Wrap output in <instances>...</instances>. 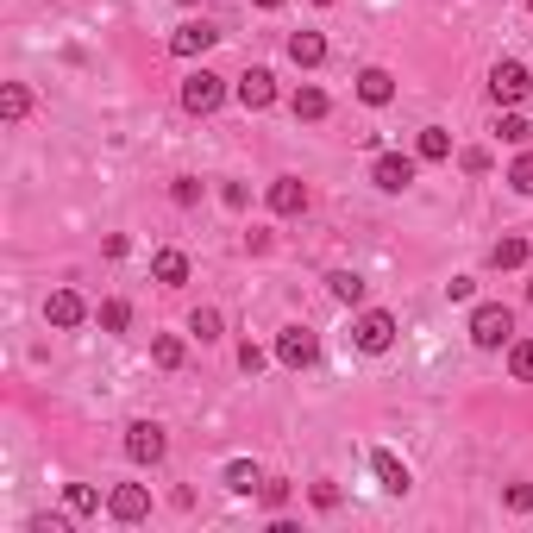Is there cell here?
I'll return each mask as SVG.
<instances>
[{
  "instance_id": "obj_1",
  "label": "cell",
  "mask_w": 533,
  "mask_h": 533,
  "mask_svg": "<svg viewBox=\"0 0 533 533\" xmlns=\"http://www.w3.org/2000/svg\"><path fill=\"white\" fill-rule=\"evenodd\" d=\"M508 339H515V314H508L502 301H483V308H471V345H483V352H502Z\"/></svg>"
},
{
  "instance_id": "obj_2",
  "label": "cell",
  "mask_w": 533,
  "mask_h": 533,
  "mask_svg": "<svg viewBox=\"0 0 533 533\" xmlns=\"http://www.w3.org/2000/svg\"><path fill=\"white\" fill-rule=\"evenodd\" d=\"M490 95H496V107H521V101L533 95V76H527V63L502 57V63L490 69Z\"/></svg>"
},
{
  "instance_id": "obj_3",
  "label": "cell",
  "mask_w": 533,
  "mask_h": 533,
  "mask_svg": "<svg viewBox=\"0 0 533 533\" xmlns=\"http://www.w3.org/2000/svg\"><path fill=\"white\" fill-rule=\"evenodd\" d=\"M220 101H226V76H214V69H195V76L182 82V107H189L195 120H207Z\"/></svg>"
},
{
  "instance_id": "obj_4",
  "label": "cell",
  "mask_w": 533,
  "mask_h": 533,
  "mask_svg": "<svg viewBox=\"0 0 533 533\" xmlns=\"http://www.w3.org/2000/svg\"><path fill=\"white\" fill-rule=\"evenodd\" d=\"M164 452H170V439L157 421H132L126 427V458L132 465H164Z\"/></svg>"
},
{
  "instance_id": "obj_5",
  "label": "cell",
  "mask_w": 533,
  "mask_h": 533,
  "mask_svg": "<svg viewBox=\"0 0 533 533\" xmlns=\"http://www.w3.org/2000/svg\"><path fill=\"white\" fill-rule=\"evenodd\" d=\"M352 339H358V352H389V345H396V314H383V308L358 314Z\"/></svg>"
},
{
  "instance_id": "obj_6",
  "label": "cell",
  "mask_w": 533,
  "mask_h": 533,
  "mask_svg": "<svg viewBox=\"0 0 533 533\" xmlns=\"http://www.w3.org/2000/svg\"><path fill=\"white\" fill-rule=\"evenodd\" d=\"M220 44V26H207V19H189V26L170 32V57H207Z\"/></svg>"
},
{
  "instance_id": "obj_7",
  "label": "cell",
  "mask_w": 533,
  "mask_h": 533,
  "mask_svg": "<svg viewBox=\"0 0 533 533\" xmlns=\"http://www.w3.org/2000/svg\"><path fill=\"white\" fill-rule=\"evenodd\" d=\"M276 358H283L289 370H308L320 358V339L308 327H283V333H276Z\"/></svg>"
},
{
  "instance_id": "obj_8",
  "label": "cell",
  "mask_w": 533,
  "mask_h": 533,
  "mask_svg": "<svg viewBox=\"0 0 533 533\" xmlns=\"http://www.w3.org/2000/svg\"><path fill=\"white\" fill-rule=\"evenodd\" d=\"M370 182H377L383 195H402L408 182H414V157H402V151H383L377 164H370Z\"/></svg>"
},
{
  "instance_id": "obj_9",
  "label": "cell",
  "mask_w": 533,
  "mask_h": 533,
  "mask_svg": "<svg viewBox=\"0 0 533 533\" xmlns=\"http://www.w3.org/2000/svg\"><path fill=\"white\" fill-rule=\"evenodd\" d=\"M233 95H239V107H245V113H264V107L276 101V76H270V69H245Z\"/></svg>"
},
{
  "instance_id": "obj_10",
  "label": "cell",
  "mask_w": 533,
  "mask_h": 533,
  "mask_svg": "<svg viewBox=\"0 0 533 533\" xmlns=\"http://www.w3.org/2000/svg\"><path fill=\"white\" fill-rule=\"evenodd\" d=\"M107 515L113 521H145L151 515V490H145V483H120V490L107 496Z\"/></svg>"
},
{
  "instance_id": "obj_11",
  "label": "cell",
  "mask_w": 533,
  "mask_h": 533,
  "mask_svg": "<svg viewBox=\"0 0 533 533\" xmlns=\"http://www.w3.org/2000/svg\"><path fill=\"white\" fill-rule=\"evenodd\" d=\"M301 207H308V182H301V176H276L270 182V214H301Z\"/></svg>"
},
{
  "instance_id": "obj_12",
  "label": "cell",
  "mask_w": 533,
  "mask_h": 533,
  "mask_svg": "<svg viewBox=\"0 0 533 533\" xmlns=\"http://www.w3.org/2000/svg\"><path fill=\"white\" fill-rule=\"evenodd\" d=\"M44 320H51V327H82V320H88V301H82L76 289H57L51 301H44Z\"/></svg>"
},
{
  "instance_id": "obj_13",
  "label": "cell",
  "mask_w": 533,
  "mask_h": 533,
  "mask_svg": "<svg viewBox=\"0 0 533 533\" xmlns=\"http://www.w3.org/2000/svg\"><path fill=\"white\" fill-rule=\"evenodd\" d=\"M370 471H377V483H383L389 496H408L414 490V477H408V465H402L396 452H370Z\"/></svg>"
},
{
  "instance_id": "obj_14",
  "label": "cell",
  "mask_w": 533,
  "mask_h": 533,
  "mask_svg": "<svg viewBox=\"0 0 533 533\" xmlns=\"http://www.w3.org/2000/svg\"><path fill=\"white\" fill-rule=\"evenodd\" d=\"M358 101L364 107H389L396 101V76H389V69H358Z\"/></svg>"
},
{
  "instance_id": "obj_15",
  "label": "cell",
  "mask_w": 533,
  "mask_h": 533,
  "mask_svg": "<svg viewBox=\"0 0 533 533\" xmlns=\"http://www.w3.org/2000/svg\"><path fill=\"white\" fill-rule=\"evenodd\" d=\"M289 63L320 69V63H327V38H320V32H295V38H289Z\"/></svg>"
},
{
  "instance_id": "obj_16",
  "label": "cell",
  "mask_w": 533,
  "mask_h": 533,
  "mask_svg": "<svg viewBox=\"0 0 533 533\" xmlns=\"http://www.w3.org/2000/svg\"><path fill=\"white\" fill-rule=\"evenodd\" d=\"M414 157H421V164H446V157H452V132H446V126H421V145H414Z\"/></svg>"
},
{
  "instance_id": "obj_17",
  "label": "cell",
  "mask_w": 533,
  "mask_h": 533,
  "mask_svg": "<svg viewBox=\"0 0 533 533\" xmlns=\"http://www.w3.org/2000/svg\"><path fill=\"white\" fill-rule=\"evenodd\" d=\"M151 276H157V283H164V289L189 283V258H182V251H157V258H151Z\"/></svg>"
},
{
  "instance_id": "obj_18",
  "label": "cell",
  "mask_w": 533,
  "mask_h": 533,
  "mask_svg": "<svg viewBox=\"0 0 533 533\" xmlns=\"http://www.w3.org/2000/svg\"><path fill=\"white\" fill-rule=\"evenodd\" d=\"M26 113H32V95H26V82H7V88H0V120H7V126H19Z\"/></svg>"
},
{
  "instance_id": "obj_19",
  "label": "cell",
  "mask_w": 533,
  "mask_h": 533,
  "mask_svg": "<svg viewBox=\"0 0 533 533\" xmlns=\"http://www.w3.org/2000/svg\"><path fill=\"white\" fill-rule=\"evenodd\" d=\"M327 289H333V301L358 308V301H364V276H358V270H333V276H327Z\"/></svg>"
},
{
  "instance_id": "obj_20",
  "label": "cell",
  "mask_w": 533,
  "mask_h": 533,
  "mask_svg": "<svg viewBox=\"0 0 533 533\" xmlns=\"http://www.w3.org/2000/svg\"><path fill=\"white\" fill-rule=\"evenodd\" d=\"M264 483V471L251 465V458H233V465H226V490H239V496H251Z\"/></svg>"
},
{
  "instance_id": "obj_21",
  "label": "cell",
  "mask_w": 533,
  "mask_h": 533,
  "mask_svg": "<svg viewBox=\"0 0 533 533\" xmlns=\"http://www.w3.org/2000/svg\"><path fill=\"white\" fill-rule=\"evenodd\" d=\"M508 377L533 383V339H508Z\"/></svg>"
},
{
  "instance_id": "obj_22",
  "label": "cell",
  "mask_w": 533,
  "mask_h": 533,
  "mask_svg": "<svg viewBox=\"0 0 533 533\" xmlns=\"http://www.w3.org/2000/svg\"><path fill=\"white\" fill-rule=\"evenodd\" d=\"M289 107H295V120H327V95L320 88H295Z\"/></svg>"
},
{
  "instance_id": "obj_23",
  "label": "cell",
  "mask_w": 533,
  "mask_h": 533,
  "mask_svg": "<svg viewBox=\"0 0 533 533\" xmlns=\"http://www.w3.org/2000/svg\"><path fill=\"white\" fill-rule=\"evenodd\" d=\"M63 502H69V515H95V508H101V490H95V483H69Z\"/></svg>"
},
{
  "instance_id": "obj_24",
  "label": "cell",
  "mask_w": 533,
  "mask_h": 533,
  "mask_svg": "<svg viewBox=\"0 0 533 533\" xmlns=\"http://www.w3.org/2000/svg\"><path fill=\"white\" fill-rule=\"evenodd\" d=\"M490 264H496V270H521V264H527V239H496Z\"/></svg>"
},
{
  "instance_id": "obj_25",
  "label": "cell",
  "mask_w": 533,
  "mask_h": 533,
  "mask_svg": "<svg viewBox=\"0 0 533 533\" xmlns=\"http://www.w3.org/2000/svg\"><path fill=\"white\" fill-rule=\"evenodd\" d=\"M220 327H226L220 308H195V314H189V333H195L201 345H207V339H220Z\"/></svg>"
},
{
  "instance_id": "obj_26",
  "label": "cell",
  "mask_w": 533,
  "mask_h": 533,
  "mask_svg": "<svg viewBox=\"0 0 533 533\" xmlns=\"http://www.w3.org/2000/svg\"><path fill=\"white\" fill-rule=\"evenodd\" d=\"M508 189H515V195H533V151H527V145H521L515 164H508Z\"/></svg>"
},
{
  "instance_id": "obj_27",
  "label": "cell",
  "mask_w": 533,
  "mask_h": 533,
  "mask_svg": "<svg viewBox=\"0 0 533 533\" xmlns=\"http://www.w3.org/2000/svg\"><path fill=\"white\" fill-rule=\"evenodd\" d=\"M151 358H157V364H164V370H176L182 358H189V345H182L176 333H164V339H157V345H151Z\"/></svg>"
},
{
  "instance_id": "obj_28",
  "label": "cell",
  "mask_w": 533,
  "mask_h": 533,
  "mask_svg": "<svg viewBox=\"0 0 533 533\" xmlns=\"http://www.w3.org/2000/svg\"><path fill=\"white\" fill-rule=\"evenodd\" d=\"M101 327H107V333H126V327H132V308H126L120 295H113V301H101Z\"/></svg>"
},
{
  "instance_id": "obj_29",
  "label": "cell",
  "mask_w": 533,
  "mask_h": 533,
  "mask_svg": "<svg viewBox=\"0 0 533 533\" xmlns=\"http://www.w3.org/2000/svg\"><path fill=\"white\" fill-rule=\"evenodd\" d=\"M496 132L508 138V145H527V138H533V126L521 120V113H515V107H508V113H502V120H496Z\"/></svg>"
},
{
  "instance_id": "obj_30",
  "label": "cell",
  "mask_w": 533,
  "mask_h": 533,
  "mask_svg": "<svg viewBox=\"0 0 533 533\" xmlns=\"http://www.w3.org/2000/svg\"><path fill=\"white\" fill-rule=\"evenodd\" d=\"M502 502L515 508V515H533V483H508V490H502Z\"/></svg>"
},
{
  "instance_id": "obj_31",
  "label": "cell",
  "mask_w": 533,
  "mask_h": 533,
  "mask_svg": "<svg viewBox=\"0 0 533 533\" xmlns=\"http://www.w3.org/2000/svg\"><path fill=\"white\" fill-rule=\"evenodd\" d=\"M170 201H176V207H195V201H201V182H195V176H176V182H170Z\"/></svg>"
},
{
  "instance_id": "obj_32",
  "label": "cell",
  "mask_w": 533,
  "mask_h": 533,
  "mask_svg": "<svg viewBox=\"0 0 533 533\" xmlns=\"http://www.w3.org/2000/svg\"><path fill=\"white\" fill-rule=\"evenodd\" d=\"M258 496H264V508H283V502H289V483H283V477H264Z\"/></svg>"
},
{
  "instance_id": "obj_33",
  "label": "cell",
  "mask_w": 533,
  "mask_h": 533,
  "mask_svg": "<svg viewBox=\"0 0 533 533\" xmlns=\"http://www.w3.org/2000/svg\"><path fill=\"white\" fill-rule=\"evenodd\" d=\"M458 164H465V176H490V151H483V145H471L465 157H458Z\"/></svg>"
},
{
  "instance_id": "obj_34",
  "label": "cell",
  "mask_w": 533,
  "mask_h": 533,
  "mask_svg": "<svg viewBox=\"0 0 533 533\" xmlns=\"http://www.w3.org/2000/svg\"><path fill=\"white\" fill-rule=\"evenodd\" d=\"M239 370H245V377H258V370H264V352H258V345H239Z\"/></svg>"
},
{
  "instance_id": "obj_35",
  "label": "cell",
  "mask_w": 533,
  "mask_h": 533,
  "mask_svg": "<svg viewBox=\"0 0 533 533\" xmlns=\"http://www.w3.org/2000/svg\"><path fill=\"white\" fill-rule=\"evenodd\" d=\"M220 201H226V207H245V201H251V189H245V182H226Z\"/></svg>"
},
{
  "instance_id": "obj_36",
  "label": "cell",
  "mask_w": 533,
  "mask_h": 533,
  "mask_svg": "<svg viewBox=\"0 0 533 533\" xmlns=\"http://www.w3.org/2000/svg\"><path fill=\"white\" fill-rule=\"evenodd\" d=\"M32 533H69V521H63V515H38Z\"/></svg>"
},
{
  "instance_id": "obj_37",
  "label": "cell",
  "mask_w": 533,
  "mask_h": 533,
  "mask_svg": "<svg viewBox=\"0 0 533 533\" xmlns=\"http://www.w3.org/2000/svg\"><path fill=\"white\" fill-rule=\"evenodd\" d=\"M471 289H477L471 276H452V283H446V295H452V301H471Z\"/></svg>"
},
{
  "instance_id": "obj_38",
  "label": "cell",
  "mask_w": 533,
  "mask_h": 533,
  "mask_svg": "<svg viewBox=\"0 0 533 533\" xmlns=\"http://www.w3.org/2000/svg\"><path fill=\"white\" fill-rule=\"evenodd\" d=\"M314 508H339V490H333V483H314Z\"/></svg>"
},
{
  "instance_id": "obj_39",
  "label": "cell",
  "mask_w": 533,
  "mask_h": 533,
  "mask_svg": "<svg viewBox=\"0 0 533 533\" xmlns=\"http://www.w3.org/2000/svg\"><path fill=\"white\" fill-rule=\"evenodd\" d=\"M251 7H264V13H276V7H283V0H251Z\"/></svg>"
},
{
  "instance_id": "obj_40",
  "label": "cell",
  "mask_w": 533,
  "mask_h": 533,
  "mask_svg": "<svg viewBox=\"0 0 533 533\" xmlns=\"http://www.w3.org/2000/svg\"><path fill=\"white\" fill-rule=\"evenodd\" d=\"M314 7H333V0H314Z\"/></svg>"
},
{
  "instance_id": "obj_41",
  "label": "cell",
  "mask_w": 533,
  "mask_h": 533,
  "mask_svg": "<svg viewBox=\"0 0 533 533\" xmlns=\"http://www.w3.org/2000/svg\"><path fill=\"white\" fill-rule=\"evenodd\" d=\"M182 7H201V0H182Z\"/></svg>"
},
{
  "instance_id": "obj_42",
  "label": "cell",
  "mask_w": 533,
  "mask_h": 533,
  "mask_svg": "<svg viewBox=\"0 0 533 533\" xmlns=\"http://www.w3.org/2000/svg\"><path fill=\"white\" fill-rule=\"evenodd\" d=\"M527 301H533V283H527Z\"/></svg>"
},
{
  "instance_id": "obj_43",
  "label": "cell",
  "mask_w": 533,
  "mask_h": 533,
  "mask_svg": "<svg viewBox=\"0 0 533 533\" xmlns=\"http://www.w3.org/2000/svg\"><path fill=\"white\" fill-rule=\"evenodd\" d=\"M527 13H533V0H527Z\"/></svg>"
}]
</instances>
